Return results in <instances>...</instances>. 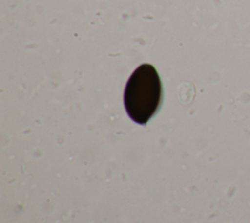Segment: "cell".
I'll list each match as a JSON object with an SVG mask.
<instances>
[{"mask_svg":"<svg viewBox=\"0 0 250 223\" xmlns=\"http://www.w3.org/2000/svg\"><path fill=\"white\" fill-rule=\"evenodd\" d=\"M162 96V84L155 67L150 64L141 65L125 86V110L133 121L146 124L158 111Z\"/></svg>","mask_w":250,"mask_h":223,"instance_id":"obj_1","label":"cell"}]
</instances>
